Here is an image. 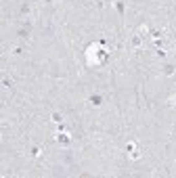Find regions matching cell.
Listing matches in <instances>:
<instances>
[{
	"label": "cell",
	"instance_id": "1",
	"mask_svg": "<svg viewBox=\"0 0 176 178\" xmlns=\"http://www.w3.org/2000/svg\"><path fill=\"white\" fill-rule=\"evenodd\" d=\"M61 119H63V117L59 115V113H53V122H57V124H59V122H61Z\"/></svg>",
	"mask_w": 176,
	"mask_h": 178
}]
</instances>
